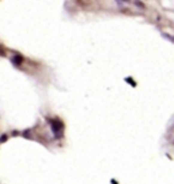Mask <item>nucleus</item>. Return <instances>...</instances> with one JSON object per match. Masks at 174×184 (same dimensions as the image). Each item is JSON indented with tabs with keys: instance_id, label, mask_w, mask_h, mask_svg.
I'll return each mask as SVG.
<instances>
[{
	"instance_id": "obj_1",
	"label": "nucleus",
	"mask_w": 174,
	"mask_h": 184,
	"mask_svg": "<svg viewBox=\"0 0 174 184\" xmlns=\"http://www.w3.org/2000/svg\"><path fill=\"white\" fill-rule=\"evenodd\" d=\"M50 124H52V131H53L55 137L56 138H61L63 137V130H64V124L60 119H52L49 120Z\"/></svg>"
},
{
	"instance_id": "obj_2",
	"label": "nucleus",
	"mask_w": 174,
	"mask_h": 184,
	"mask_svg": "<svg viewBox=\"0 0 174 184\" xmlns=\"http://www.w3.org/2000/svg\"><path fill=\"white\" fill-rule=\"evenodd\" d=\"M11 62H12V64H14V65L19 67V65L22 64V56H21V55H15V56L11 59Z\"/></svg>"
},
{
	"instance_id": "obj_3",
	"label": "nucleus",
	"mask_w": 174,
	"mask_h": 184,
	"mask_svg": "<svg viewBox=\"0 0 174 184\" xmlns=\"http://www.w3.org/2000/svg\"><path fill=\"white\" fill-rule=\"evenodd\" d=\"M6 140H7V135H1V138H0V142L4 143Z\"/></svg>"
},
{
	"instance_id": "obj_4",
	"label": "nucleus",
	"mask_w": 174,
	"mask_h": 184,
	"mask_svg": "<svg viewBox=\"0 0 174 184\" xmlns=\"http://www.w3.org/2000/svg\"><path fill=\"white\" fill-rule=\"evenodd\" d=\"M125 80H127V82H129V83H132L133 86H136V83H135V82H133V80H132V79H131V78H127V79H125Z\"/></svg>"
},
{
	"instance_id": "obj_5",
	"label": "nucleus",
	"mask_w": 174,
	"mask_h": 184,
	"mask_svg": "<svg viewBox=\"0 0 174 184\" xmlns=\"http://www.w3.org/2000/svg\"><path fill=\"white\" fill-rule=\"evenodd\" d=\"M0 56H6V53H4V51L0 48Z\"/></svg>"
},
{
	"instance_id": "obj_6",
	"label": "nucleus",
	"mask_w": 174,
	"mask_h": 184,
	"mask_svg": "<svg viewBox=\"0 0 174 184\" xmlns=\"http://www.w3.org/2000/svg\"><path fill=\"white\" fill-rule=\"evenodd\" d=\"M124 2H128V0H124Z\"/></svg>"
}]
</instances>
